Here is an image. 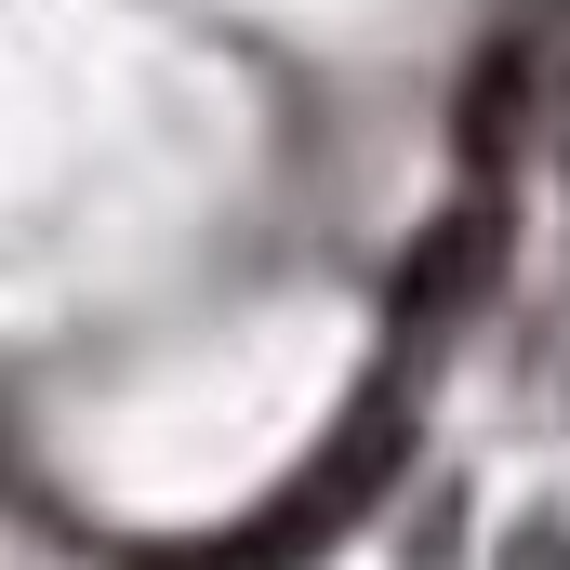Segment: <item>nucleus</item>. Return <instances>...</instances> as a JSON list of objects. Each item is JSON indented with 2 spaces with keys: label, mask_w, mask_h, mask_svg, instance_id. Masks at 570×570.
<instances>
[{
  "label": "nucleus",
  "mask_w": 570,
  "mask_h": 570,
  "mask_svg": "<svg viewBox=\"0 0 570 570\" xmlns=\"http://www.w3.org/2000/svg\"><path fill=\"white\" fill-rule=\"evenodd\" d=\"M518 120H531V53H491V67L464 80V146L491 159V146L518 134Z\"/></svg>",
  "instance_id": "obj_2"
},
{
  "label": "nucleus",
  "mask_w": 570,
  "mask_h": 570,
  "mask_svg": "<svg viewBox=\"0 0 570 570\" xmlns=\"http://www.w3.org/2000/svg\"><path fill=\"white\" fill-rule=\"evenodd\" d=\"M491 253H504V226H491V213H451V226H438L425 253H412V266H399V305H412V318H438V305H451V292L478 279V266H491Z\"/></svg>",
  "instance_id": "obj_1"
},
{
  "label": "nucleus",
  "mask_w": 570,
  "mask_h": 570,
  "mask_svg": "<svg viewBox=\"0 0 570 570\" xmlns=\"http://www.w3.org/2000/svg\"><path fill=\"white\" fill-rule=\"evenodd\" d=\"M504 570H570V531H558V518H531V531H504Z\"/></svg>",
  "instance_id": "obj_3"
}]
</instances>
